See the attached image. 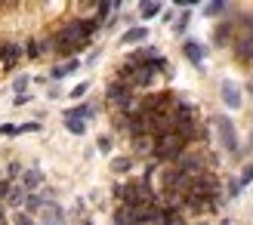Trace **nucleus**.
Wrapping results in <instances>:
<instances>
[{"label": "nucleus", "instance_id": "1", "mask_svg": "<svg viewBox=\"0 0 253 225\" xmlns=\"http://www.w3.org/2000/svg\"><path fill=\"white\" fill-rule=\"evenodd\" d=\"M99 31V19L96 16H80V19H68L65 25L53 34V53L59 56H74L93 40V34Z\"/></svg>", "mask_w": 253, "mask_h": 225}, {"label": "nucleus", "instance_id": "2", "mask_svg": "<svg viewBox=\"0 0 253 225\" xmlns=\"http://www.w3.org/2000/svg\"><path fill=\"white\" fill-rule=\"evenodd\" d=\"M155 77H158V71L152 65H133V62H124L118 68V74H114V84H121L126 90H145V87H152L155 84Z\"/></svg>", "mask_w": 253, "mask_h": 225}, {"label": "nucleus", "instance_id": "3", "mask_svg": "<svg viewBox=\"0 0 253 225\" xmlns=\"http://www.w3.org/2000/svg\"><path fill=\"white\" fill-rule=\"evenodd\" d=\"M189 142L182 139L179 133H167L155 139V161H176L182 151H186Z\"/></svg>", "mask_w": 253, "mask_h": 225}, {"label": "nucleus", "instance_id": "4", "mask_svg": "<svg viewBox=\"0 0 253 225\" xmlns=\"http://www.w3.org/2000/svg\"><path fill=\"white\" fill-rule=\"evenodd\" d=\"M213 124H216V136H220L222 148L225 151H238V133H235L232 121H228V117H213Z\"/></svg>", "mask_w": 253, "mask_h": 225}, {"label": "nucleus", "instance_id": "5", "mask_svg": "<svg viewBox=\"0 0 253 225\" xmlns=\"http://www.w3.org/2000/svg\"><path fill=\"white\" fill-rule=\"evenodd\" d=\"M0 56H3V71H13L25 59V46L16 43V40H3L0 43Z\"/></svg>", "mask_w": 253, "mask_h": 225}, {"label": "nucleus", "instance_id": "6", "mask_svg": "<svg viewBox=\"0 0 253 225\" xmlns=\"http://www.w3.org/2000/svg\"><path fill=\"white\" fill-rule=\"evenodd\" d=\"M145 210V207H142ZM142 210H136V207H118L114 210V225H139V219H142Z\"/></svg>", "mask_w": 253, "mask_h": 225}, {"label": "nucleus", "instance_id": "7", "mask_svg": "<svg viewBox=\"0 0 253 225\" xmlns=\"http://www.w3.org/2000/svg\"><path fill=\"white\" fill-rule=\"evenodd\" d=\"M40 219H43V225H65V213L56 200H50V204L40 207Z\"/></svg>", "mask_w": 253, "mask_h": 225}, {"label": "nucleus", "instance_id": "8", "mask_svg": "<svg viewBox=\"0 0 253 225\" xmlns=\"http://www.w3.org/2000/svg\"><path fill=\"white\" fill-rule=\"evenodd\" d=\"M47 53H53V37H50V40H37V37H31V40L25 43V56H31V59H43Z\"/></svg>", "mask_w": 253, "mask_h": 225}, {"label": "nucleus", "instance_id": "9", "mask_svg": "<svg viewBox=\"0 0 253 225\" xmlns=\"http://www.w3.org/2000/svg\"><path fill=\"white\" fill-rule=\"evenodd\" d=\"M133 155L136 158H155V136H136L133 139Z\"/></svg>", "mask_w": 253, "mask_h": 225}, {"label": "nucleus", "instance_id": "10", "mask_svg": "<svg viewBox=\"0 0 253 225\" xmlns=\"http://www.w3.org/2000/svg\"><path fill=\"white\" fill-rule=\"evenodd\" d=\"M25 197H28V192L22 188V182H9V188H6V207H22Z\"/></svg>", "mask_w": 253, "mask_h": 225}, {"label": "nucleus", "instance_id": "11", "mask_svg": "<svg viewBox=\"0 0 253 225\" xmlns=\"http://www.w3.org/2000/svg\"><path fill=\"white\" fill-rule=\"evenodd\" d=\"M222 102L228 108H241V90L232 84V80H222Z\"/></svg>", "mask_w": 253, "mask_h": 225}, {"label": "nucleus", "instance_id": "12", "mask_svg": "<svg viewBox=\"0 0 253 225\" xmlns=\"http://www.w3.org/2000/svg\"><path fill=\"white\" fill-rule=\"evenodd\" d=\"M43 185V173L40 170H22V188L31 194L34 188H40Z\"/></svg>", "mask_w": 253, "mask_h": 225}, {"label": "nucleus", "instance_id": "13", "mask_svg": "<svg viewBox=\"0 0 253 225\" xmlns=\"http://www.w3.org/2000/svg\"><path fill=\"white\" fill-rule=\"evenodd\" d=\"M182 53H186V59H189V62H194V65H201V62H204V46H201L198 40H186Z\"/></svg>", "mask_w": 253, "mask_h": 225}, {"label": "nucleus", "instance_id": "14", "mask_svg": "<svg viewBox=\"0 0 253 225\" xmlns=\"http://www.w3.org/2000/svg\"><path fill=\"white\" fill-rule=\"evenodd\" d=\"M148 40V28H130L121 37V46H133V43H145Z\"/></svg>", "mask_w": 253, "mask_h": 225}, {"label": "nucleus", "instance_id": "15", "mask_svg": "<svg viewBox=\"0 0 253 225\" xmlns=\"http://www.w3.org/2000/svg\"><path fill=\"white\" fill-rule=\"evenodd\" d=\"M74 71H77V59H68V62L56 65V68L50 71V77H53V80H62V77H68V74H74Z\"/></svg>", "mask_w": 253, "mask_h": 225}, {"label": "nucleus", "instance_id": "16", "mask_svg": "<svg viewBox=\"0 0 253 225\" xmlns=\"http://www.w3.org/2000/svg\"><path fill=\"white\" fill-rule=\"evenodd\" d=\"M93 114H96L93 105H77V108L65 111V117H74V121H87V117H93Z\"/></svg>", "mask_w": 253, "mask_h": 225}, {"label": "nucleus", "instance_id": "17", "mask_svg": "<svg viewBox=\"0 0 253 225\" xmlns=\"http://www.w3.org/2000/svg\"><path fill=\"white\" fill-rule=\"evenodd\" d=\"M232 28H235V22H225V25H220L213 31V40L220 43V46H225L228 43V37H232Z\"/></svg>", "mask_w": 253, "mask_h": 225}, {"label": "nucleus", "instance_id": "18", "mask_svg": "<svg viewBox=\"0 0 253 225\" xmlns=\"http://www.w3.org/2000/svg\"><path fill=\"white\" fill-rule=\"evenodd\" d=\"M65 127H68V133H74V136H84L87 133V124L84 121H74V117H65Z\"/></svg>", "mask_w": 253, "mask_h": 225}, {"label": "nucleus", "instance_id": "19", "mask_svg": "<svg viewBox=\"0 0 253 225\" xmlns=\"http://www.w3.org/2000/svg\"><path fill=\"white\" fill-rule=\"evenodd\" d=\"M139 13H142V19H155V16L160 13V3H142Z\"/></svg>", "mask_w": 253, "mask_h": 225}, {"label": "nucleus", "instance_id": "20", "mask_svg": "<svg viewBox=\"0 0 253 225\" xmlns=\"http://www.w3.org/2000/svg\"><path fill=\"white\" fill-rule=\"evenodd\" d=\"M130 163H133L130 158H114V161H111V170H114V173H126V170H130Z\"/></svg>", "mask_w": 253, "mask_h": 225}, {"label": "nucleus", "instance_id": "21", "mask_svg": "<svg viewBox=\"0 0 253 225\" xmlns=\"http://www.w3.org/2000/svg\"><path fill=\"white\" fill-rule=\"evenodd\" d=\"M250 182H253V163H247V167H244V173H241V179H238V185L244 188V185H250Z\"/></svg>", "mask_w": 253, "mask_h": 225}, {"label": "nucleus", "instance_id": "22", "mask_svg": "<svg viewBox=\"0 0 253 225\" xmlns=\"http://www.w3.org/2000/svg\"><path fill=\"white\" fill-rule=\"evenodd\" d=\"M204 13H207V16H220V13H225V3H207Z\"/></svg>", "mask_w": 253, "mask_h": 225}, {"label": "nucleus", "instance_id": "23", "mask_svg": "<svg viewBox=\"0 0 253 225\" xmlns=\"http://www.w3.org/2000/svg\"><path fill=\"white\" fill-rule=\"evenodd\" d=\"M13 222H16V225H37V222L28 216V213H16V219H13Z\"/></svg>", "mask_w": 253, "mask_h": 225}, {"label": "nucleus", "instance_id": "24", "mask_svg": "<svg viewBox=\"0 0 253 225\" xmlns=\"http://www.w3.org/2000/svg\"><path fill=\"white\" fill-rule=\"evenodd\" d=\"M0 133H3V136H19V127H13V124H3V127H0Z\"/></svg>", "mask_w": 253, "mask_h": 225}, {"label": "nucleus", "instance_id": "25", "mask_svg": "<svg viewBox=\"0 0 253 225\" xmlns=\"http://www.w3.org/2000/svg\"><path fill=\"white\" fill-rule=\"evenodd\" d=\"M186 25H189V9L179 16V22H176V31H186Z\"/></svg>", "mask_w": 253, "mask_h": 225}, {"label": "nucleus", "instance_id": "26", "mask_svg": "<svg viewBox=\"0 0 253 225\" xmlns=\"http://www.w3.org/2000/svg\"><path fill=\"white\" fill-rule=\"evenodd\" d=\"M25 87H28V77H16V93H19V96L25 93Z\"/></svg>", "mask_w": 253, "mask_h": 225}, {"label": "nucleus", "instance_id": "27", "mask_svg": "<svg viewBox=\"0 0 253 225\" xmlns=\"http://www.w3.org/2000/svg\"><path fill=\"white\" fill-rule=\"evenodd\" d=\"M84 93H87V84H77V87L71 90V99H80V96H84Z\"/></svg>", "mask_w": 253, "mask_h": 225}, {"label": "nucleus", "instance_id": "28", "mask_svg": "<svg viewBox=\"0 0 253 225\" xmlns=\"http://www.w3.org/2000/svg\"><path fill=\"white\" fill-rule=\"evenodd\" d=\"M99 151H111V139H108V136L99 139Z\"/></svg>", "mask_w": 253, "mask_h": 225}, {"label": "nucleus", "instance_id": "29", "mask_svg": "<svg viewBox=\"0 0 253 225\" xmlns=\"http://www.w3.org/2000/svg\"><path fill=\"white\" fill-rule=\"evenodd\" d=\"M228 194L238 197V194H241V185H238V182H228Z\"/></svg>", "mask_w": 253, "mask_h": 225}, {"label": "nucleus", "instance_id": "30", "mask_svg": "<svg viewBox=\"0 0 253 225\" xmlns=\"http://www.w3.org/2000/svg\"><path fill=\"white\" fill-rule=\"evenodd\" d=\"M0 225H9V222H6V216H3V213H0Z\"/></svg>", "mask_w": 253, "mask_h": 225}, {"label": "nucleus", "instance_id": "31", "mask_svg": "<svg viewBox=\"0 0 253 225\" xmlns=\"http://www.w3.org/2000/svg\"><path fill=\"white\" fill-rule=\"evenodd\" d=\"M0 74H3V56H0Z\"/></svg>", "mask_w": 253, "mask_h": 225}, {"label": "nucleus", "instance_id": "32", "mask_svg": "<svg viewBox=\"0 0 253 225\" xmlns=\"http://www.w3.org/2000/svg\"><path fill=\"white\" fill-rule=\"evenodd\" d=\"M80 225H90V222H80Z\"/></svg>", "mask_w": 253, "mask_h": 225}, {"label": "nucleus", "instance_id": "33", "mask_svg": "<svg viewBox=\"0 0 253 225\" xmlns=\"http://www.w3.org/2000/svg\"><path fill=\"white\" fill-rule=\"evenodd\" d=\"M250 93H253V84H250Z\"/></svg>", "mask_w": 253, "mask_h": 225}]
</instances>
